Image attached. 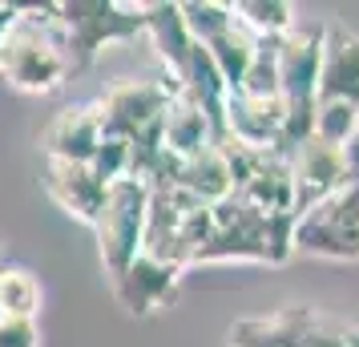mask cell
Returning <instances> with one entry per match:
<instances>
[{
    "label": "cell",
    "instance_id": "13",
    "mask_svg": "<svg viewBox=\"0 0 359 347\" xmlns=\"http://www.w3.org/2000/svg\"><path fill=\"white\" fill-rule=\"evenodd\" d=\"M170 190H182L186 198L202 202V206H214L234 194V174H230L226 149L222 146H206L202 154L178 162V174H174V186Z\"/></svg>",
    "mask_w": 359,
    "mask_h": 347
},
{
    "label": "cell",
    "instance_id": "1",
    "mask_svg": "<svg viewBox=\"0 0 359 347\" xmlns=\"http://www.w3.org/2000/svg\"><path fill=\"white\" fill-rule=\"evenodd\" d=\"M0 73L20 93H53L73 73L69 36L57 17V4L17 8V17L0 41Z\"/></svg>",
    "mask_w": 359,
    "mask_h": 347
},
{
    "label": "cell",
    "instance_id": "3",
    "mask_svg": "<svg viewBox=\"0 0 359 347\" xmlns=\"http://www.w3.org/2000/svg\"><path fill=\"white\" fill-rule=\"evenodd\" d=\"M146 210H149V186L137 178H121L105 190L101 215L93 222L101 247L105 275L117 279L126 266L142 254V231H146Z\"/></svg>",
    "mask_w": 359,
    "mask_h": 347
},
{
    "label": "cell",
    "instance_id": "18",
    "mask_svg": "<svg viewBox=\"0 0 359 347\" xmlns=\"http://www.w3.org/2000/svg\"><path fill=\"white\" fill-rule=\"evenodd\" d=\"M182 20L194 45H210L234 25L230 4H182Z\"/></svg>",
    "mask_w": 359,
    "mask_h": 347
},
{
    "label": "cell",
    "instance_id": "15",
    "mask_svg": "<svg viewBox=\"0 0 359 347\" xmlns=\"http://www.w3.org/2000/svg\"><path fill=\"white\" fill-rule=\"evenodd\" d=\"M41 283L33 271L17 263H0V319H36Z\"/></svg>",
    "mask_w": 359,
    "mask_h": 347
},
{
    "label": "cell",
    "instance_id": "17",
    "mask_svg": "<svg viewBox=\"0 0 359 347\" xmlns=\"http://www.w3.org/2000/svg\"><path fill=\"white\" fill-rule=\"evenodd\" d=\"M311 137H319L327 146L347 149L359 137V105H347V101H315Z\"/></svg>",
    "mask_w": 359,
    "mask_h": 347
},
{
    "label": "cell",
    "instance_id": "9",
    "mask_svg": "<svg viewBox=\"0 0 359 347\" xmlns=\"http://www.w3.org/2000/svg\"><path fill=\"white\" fill-rule=\"evenodd\" d=\"M101 114L97 101L89 105H69L49 121V130L41 133V146L49 162H73V165H89L93 154L101 146Z\"/></svg>",
    "mask_w": 359,
    "mask_h": 347
},
{
    "label": "cell",
    "instance_id": "8",
    "mask_svg": "<svg viewBox=\"0 0 359 347\" xmlns=\"http://www.w3.org/2000/svg\"><path fill=\"white\" fill-rule=\"evenodd\" d=\"M315 101L359 105V33H351L347 25H327L323 29Z\"/></svg>",
    "mask_w": 359,
    "mask_h": 347
},
{
    "label": "cell",
    "instance_id": "21",
    "mask_svg": "<svg viewBox=\"0 0 359 347\" xmlns=\"http://www.w3.org/2000/svg\"><path fill=\"white\" fill-rule=\"evenodd\" d=\"M303 347H347V343H343V335H323V331H311L307 339H303Z\"/></svg>",
    "mask_w": 359,
    "mask_h": 347
},
{
    "label": "cell",
    "instance_id": "11",
    "mask_svg": "<svg viewBox=\"0 0 359 347\" xmlns=\"http://www.w3.org/2000/svg\"><path fill=\"white\" fill-rule=\"evenodd\" d=\"M178 279H182L178 266H165V263L146 259V254H137V259L114 279V295L121 299V307L130 315H149V311H158V307H165V303L174 299Z\"/></svg>",
    "mask_w": 359,
    "mask_h": 347
},
{
    "label": "cell",
    "instance_id": "20",
    "mask_svg": "<svg viewBox=\"0 0 359 347\" xmlns=\"http://www.w3.org/2000/svg\"><path fill=\"white\" fill-rule=\"evenodd\" d=\"M0 347H41L36 319H0Z\"/></svg>",
    "mask_w": 359,
    "mask_h": 347
},
{
    "label": "cell",
    "instance_id": "5",
    "mask_svg": "<svg viewBox=\"0 0 359 347\" xmlns=\"http://www.w3.org/2000/svg\"><path fill=\"white\" fill-rule=\"evenodd\" d=\"M178 81H121L114 85L105 97L97 101L101 114V133L105 137H126V142H142L162 133V114L170 97L178 93Z\"/></svg>",
    "mask_w": 359,
    "mask_h": 347
},
{
    "label": "cell",
    "instance_id": "14",
    "mask_svg": "<svg viewBox=\"0 0 359 347\" xmlns=\"http://www.w3.org/2000/svg\"><path fill=\"white\" fill-rule=\"evenodd\" d=\"M142 17H146V33L154 36L162 61L170 65V77L182 85V73H186V61L194 49L186 20H182V4H142Z\"/></svg>",
    "mask_w": 359,
    "mask_h": 347
},
{
    "label": "cell",
    "instance_id": "2",
    "mask_svg": "<svg viewBox=\"0 0 359 347\" xmlns=\"http://www.w3.org/2000/svg\"><path fill=\"white\" fill-rule=\"evenodd\" d=\"M291 250L319 259H359V137L347 146L343 182L307 215L294 218Z\"/></svg>",
    "mask_w": 359,
    "mask_h": 347
},
{
    "label": "cell",
    "instance_id": "6",
    "mask_svg": "<svg viewBox=\"0 0 359 347\" xmlns=\"http://www.w3.org/2000/svg\"><path fill=\"white\" fill-rule=\"evenodd\" d=\"M319 49L323 29H299L275 41V77L278 97L287 109H315V81H319Z\"/></svg>",
    "mask_w": 359,
    "mask_h": 347
},
{
    "label": "cell",
    "instance_id": "7",
    "mask_svg": "<svg viewBox=\"0 0 359 347\" xmlns=\"http://www.w3.org/2000/svg\"><path fill=\"white\" fill-rule=\"evenodd\" d=\"M347 174V149L327 146L319 137L299 142L291 154V215H307L315 202H323Z\"/></svg>",
    "mask_w": 359,
    "mask_h": 347
},
{
    "label": "cell",
    "instance_id": "4",
    "mask_svg": "<svg viewBox=\"0 0 359 347\" xmlns=\"http://www.w3.org/2000/svg\"><path fill=\"white\" fill-rule=\"evenodd\" d=\"M57 17L65 25L69 36V57H73V73L85 69L97 49L109 41H133L146 33V17L142 4H114V0H77V4H57Z\"/></svg>",
    "mask_w": 359,
    "mask_h": 347
},
{
    "label": "cell",
    "instance_id": "23",
    "mask_svg": "<svg viewBox=\"0 0 359 347\" xmlns=\"http://www.w3.org/2000/svg\"><path fill=\"white\" fill-rule=\"evenodd\" d=\"M343 343H347V347H359V327H351V331H343Z\"/></svg>",
    "mask_w": 359,
    "mask_h": 347
},
{
    "label": "cell",
    "instance_id": "16",
    "mask_svg": "<svg viewBox=\"0 0 359 347\" xmlns=\"http://www.w3.org/2000/svg\"><path fill=\"white\" fill-rule=\"evenodd\" d=\"M238 25H246L259 41H278L294 29V8L291 4H278V0H243V4H230Z\"/></svg>",
    "mask_w": 359,
    "mask_h": 347
},
{
    "label": "cell",
    "instance_id": "19",
    "mask_svg": "<svg viewBox=\"0 0 359 347\" xmlns=\"http://www.w3.org/2000/svg\"><path fill=\"white\" fill-rule=\"evenodd\" d=\"M130 162H133V154H130V142H126V137H101V146H97V154H93L89 170H93L105 186H114V182H121V178H130Z\"/></svg>",
    "mask_w": 359,
    "mask_h": 347
},
{
    "label": "cell",
    "instance_id": "22",
    "mask_svg": "<svg viewBox=\"0 0 359 347\" xmlns=\"http://www.w3.org/2000/svg\"><path fill=\"white\" fill-rule=\"evenodd\" d=\"M13 17H17V4H0V41H4V33H8Z\"/></svg>",
    "mask_w": 359,
    "mask_h": 347
},
{
    "label": "cell",
    "instance_id": "12",
    "mask_svg": "<svg viewBox=\"0 0 359 347\" xmlns=\"http://www.w3.org/2000/svg\"><path fill=\"white\" fill-rule=\"evenodd\" d=\"M206 146H218L210 117H206V109H202L186 89H178V93L170 97V105H165V114H162V149L170 158L186 162V158L202 154Z\"/></svg>",
    "mask_w": 359,
    "mask_h": 347
},
{
    "label": "cell",
    "instance_id": "10",
    "mask_svg": "<svg viewBox=\"0 0 359 347\" xmlns=\"http://www.w3.org/2000/svg\"><path fill=\"white\" fill-rule=\"evenodd\" d=\"M45 190H49V198L57 202L65 215H73L77 222H85V226H93L109 186L101 182L89 165L49 162V158H45Z\"/></svg>",
    "mask_w": 359,
    "mask_h": 347
}]
</instances>
